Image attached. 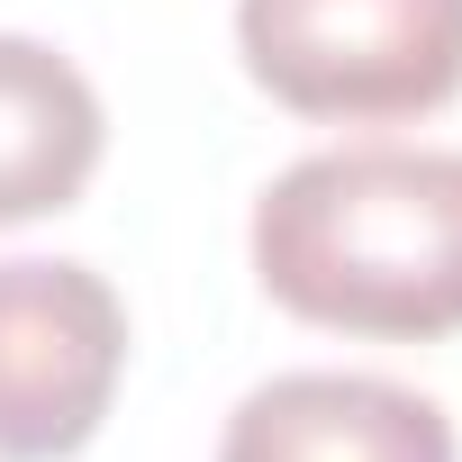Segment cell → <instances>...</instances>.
<instances>
[{"label": "cell", "mask_w": 462, "mask_h": 462, "mask_svg": "<svg viewBox=\"0 0 462 462\" xmlns=\"http://www.w3.org/2000/svg\"><path fill=\"white\" fill-rule=\"evenodd\" d=\"M236 55L291 118L399 127L462 91V0H236Z\"/></svg>", "instance_id": "2"}, {"label": "cell", "mask_w": 462, "mask_h": 462, "mask_svg": "<svg viewBox=\"0 0 462 462\" xmlns=\"http://www.w3.org/2000/svg\"><path fill=\"white\" fill-rule=\"evenodd\" d=\"M127 372V300L64 254L0 263V462H73Z\"/></svg>", "instance_id": "3"}, {"label": "cell", "mask_w": 462, "mask_h": 462, "mask_svg": "<svg viewBox=\"0 0 462 462\" xmlns=\"http://www.w3.org/2000/svg\"><path fill=\"white\" fill-rule=\"evenodd\" d=\"M254 282L327 336H462V154L327 145L254 199Z\"/></svg>", "instance_id": "1"}, {"label": "cell", "mask_w": 462, "mask_h": 462, "mask_svg": "<svg viewBox=\"0 0 462 462\" xmlns=\"http://www.w3.org/2000/svg\"><path fill=\"white\" fill-rule=\"evenodd\" d=\"M100 145H109V109L91 73L46 37L0 28V226L73 208L100 172Z\"/></svg>", "instance_id": "5"}, {"label": "cell", "mask_w": 462, "mask_h": 462, "mask_svg": "<svg viewBox=\"0 0 462 462\" xmlns=\"http://www.w3.org/2000/svg\"><path fill=\"white\" fill-rule=\"evenodd\" d=\"M217 462H462L453 417L381 372H273L236 399Z\"/></svg>", "instance_id": "4"}]
</instances>
